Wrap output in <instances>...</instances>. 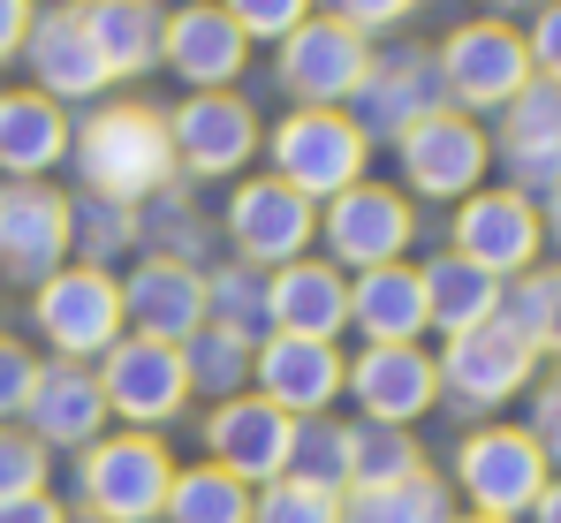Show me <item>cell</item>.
<instances>
[{"label": "cell", "instance_id": "f546056e", "mask_svg": "<svg viewBox=\"0 0 561 523\" xmlns=\"http://www.w3.org/2000/svg\"><path fill=\"white\" fill-rule=\"evenodd\" d=\"M160 516L168 523H251V486L228 478L220 463H190V470H175Z\"/></svg>", "mask_w": 561, "mask_h": 523}, {"label": "cell", "instance_id": "836d02e7", "mask_svg": "<svg viewBox=\"0 0 561 523\" xmlns=\"http://www.w3.org/2000/svg\"><path fill=\"white\" fill-rule=\"evenodd\" d=\"M448 486L433 470L402 478V486H379V493H342V523H448Z\"/></svg>", "mask_w": 561, "mask_h": 523}, {"label": "cell", "instance_id": "5b68a950", "mask_svg": "<svg viewBox=\"0 0 561 523\" xmlns=\"http://www.w3.org/2000/svg\"><path fill=\"white\" fill-rule=\"evenodd\" d=\"M547 455H539V440L524 433V425H478V433L456 447V486H463L470 516H531V501L547 493Z\"/></svg>", "mask_w": 561, "mask_h": 523}, {"label": "cell", "instance_id": "74e56055", "mask_svg": "<svg viewBox=\"0 0 561 523\" xmlns=\"http://www.w3.org/2000/svg\"><path fill=\"white\" fill-rule=\"evenodd\" d=\"M251 523H342L334 493H311L296 478H274L266 493H251Z\"/></svg>", "mask_w": 561, "mask_h": 523}, {"label": "cell", "instance_id": "7a4b0ae2", "mask_svg": "<svg viewBox=\"0 0 561 523\" xmlns=\"http://www.w3.org/2000/svg\"><path fill=\"white\" fill-rule=\"evenodd\" d=\"M84 516L99 523H160L168 486H175V455L152 433H99L84 447Z\"/></svg>", "mask_w": 561, "mask_h": 523}, {"label": "cell", "instance_id": "e0dca14e", "mask_svg": "<svg viewBox=\"0 0 561 523\" xmlns=\"http://www.w3.org/2000/svg\"><path fill=\"white\" fill-rule=\"evenodd\" d=\"M69 259V197L46 182H0V265L8 281H46Z\"/></svg>", "mask_w": 561, "mask_h": 523}, {"label": "cell", "instance_id": "7bdbcfd3", "mask_svg": "<svg viewBox=\"0 0 561 523\" xmlns=\"http://www.w3.org/2000/svg\"><path fill=\"white\" fill-rule=\"evenodd\" d=\"M524 46H531V77L561 84V0L531 8V31H524Z\"/></svg>", "mask_w": 561, "mask_h": 523}, {"label": "cell", "instance_id": "b9f144b4", "mask_svg": "<svg viewBox=\"0 0 561 523\" xmlns=\"http://www.w3.org/2000/svg\"><path fill=\"white\" fill-rule=\"evenodd\" d=\"M311 8L334 15V23H350L357 38H379V31H394V23L417 15V0H311Z\"/></svg>", "mask_w": 561, "mask_h": 523}, {"label": "cell", "instance_id": "4fadbf2b", "mask_svg": "<svg viewBox=\"0 0 561 523\" xmlns=\"http://www.w3.org/2000/svg\"><path fill=\"white\" fill-rule=\"evenodd\" d=\"M394 152H402V174H410L417 197H456V205H463L470 190L485 182V168H493L485 129H478L470 114H456V106L433 114V122H417V129H402Z\"/></svg>", "mask_w": 561, "mask_h": 523}, {"label": "cell", "instance_id": "681fc988", "mask_svg": "<svg viewBox=\"0 0 561 523\" xmlns=\"http://www.w3.org/2000/svg\"><path fill=\"white\" fill-rule=\"evenodd\" d=\"M539 228H547V243H554V251H561V190H554V197H547V205H539Z\"/></svg>", "mask_w": 561, "mask_h": 523}, {"label": "cell", "instance_id": "ba28073f", "mask_svg": "<svg viewBox=\"0 0 561 523\" xmlns=\"http://www.w3.org/2000/svg\"><path fill=\"white\" fill-rule=\"evenodd\" d=\"M365 69H373V38H357L350 23H334L319 8L280 38V91L296 106H342V99H357Z\"/></svg>", "mask_w": 561, "mask_h": 523}, {"label": "cell", "instance_id": "f1b7e54d", "mask_svg": "<svg viewBox=\"0 0 561 523\" xmlns=\"http://www.w3.org/2000/svg\"><path fill=\"white\" fill-rule=\"evenodd\" d=\"M501 160H561V84L531 77L501 106Z\"/></svg>", "mask_w": 561, "mask_h": 523}, {"label": "cell", "instance_id": "7dc6e473", "mask_svg": "<svg viewBox=\"0 0 561 523\" xmlns=\"http://www.w3.org/2000/svg\"><path fill=\"white\" fill-rule=\"evenodd\" d=\"M531 523H561V478H547V493L531 501Z\"/></svg>", "mask_w": 561, "mask_h": 523}, {"label": "cell", "instance_id": "f907efd6", "mask_svg": "<svg viewBox=\"0 0 561 523\" xmlns=\"http://www.w3.org/2000/svg\"><path fill=\"white\" fill-rule=\"evenodd\" d=\"M493 8H547V0H493Z\"/></svg>", "mask_w": 561, "mask_h": 523}, {"label": "cell", "instance_id": "8d00e7d4", "mask_svg": "<svg viewBox=\"0 0 561 523\" xmlns=\"http://www.w3.org/2000/svg\"><path fill=\"white\" fill-rule=\"evenodd\" d=\"M508 334H524L531 349H547L554 334V311H547V273H516V281H501V311H493Z\"/></svg>", "mask_w": 561, "mask_h": 523}, {"label": "cell", "instance_id": "4316f807", "mask_svg": "<svg viewBox=\"0 0 561 523\" xmlns=\"http://www.w3.org/2000/svg\"><path fill=\"white\" fill-rule=\"evenodd\" d=\"M350 327L365 342H417L425 334V288L417 265H373L350 281Z\"/></svg>", "mask_w": 561, "mask_h": 523}, {"label": "cell", "instance_id": "d6986e66", "mask_svg": "<svg viewBox=\"0 0 561 523\" xmlns=\"http://www.w3.org/2000/svg\"><path fill=\"white\" fill-rule=\"evenodd\" d=\"M288 440H296V418H280L266 395H228L213 418H205V447L228 478L243 486H274L288 470Z\"/></svg>", "mask_w": 561, "mask_h": 523}, {"label": "cell", "instance_id": "60d3db41", "mask_svg": "<svg viewBox=\"0 0 561 523\" xmlns=\"http://www.w3.org/2000/svg\"><path fill=\"white\" fill-rule=\"evenodd\" d=\"M31 387H38V356L15 334H0V425H15L31 410Z\"/></svg>", "mask_w": 561, "mask_h": 523}, {"label": "cell", "instance_id": "c3c4849f", "mask_svg": "<svg viewBox=\"0 0 561 523\" xmlns=\"http://www.w3.org/2000/svg\"><path fill=\"white\" fill-rule=\"evenodd\" d=\"M547 311H554V334H547V349H561V265L547 273Z\"/></svg>", "mask_w": 561, "mask_h": 523}, {"label": "cell", "instance_id": "d6a6232c", "mask_svg": "<svg viewBox=\"0 0 561 523\" xmlns=\"http://www.w3.org/2000/svg\"><path fill=\"white\" fill-rule=\"evenodd\" d=\"M425 470V447L410 440V425H357L350 433V493H379Z\"/></svg>", "mask_w": 561, "mask_h": 523}, {"label": "cell", "instance_id": "83f0119b", "mask_svg": "<svg viewBox=\"0 0 561 523\" xmlns=\"http://www.w3.org/2000/svg\"><path fill=\"white\" fill-rule=\"evenodd\" d=\"M417 288H425V327H440V334H470V327H485L501 311V281L485 265L456 259V251L417 265Z\"/></svg>", "mask_w": 561, "mask_h": 523}, {"label": "cell", "instance_id": "f5cc1de1", "mask_svg": "<svg viewBox=\"0 0 561 523\" xmlns=\"http://www.w3.org/2000/svg\"><path fill=\"white\" fill-rule=\"evenodd\" d=\"M554 364H561V349H554ZM554 387H561V372H554Z\"/></svg>", "mask_w": 561, "mask_h": 523}, {"label": "cell", "instance_id": "7402d4cb", "mask_svg": "<svg viewBox=\"0 0 561 523\" xmlns=\"http://www.w3.org/2000/svg\"><path fill=\"white\" fill-rule=\"evenodd\" d=\"M23 61L38 77L31 91L54 99V106H84V99H99V91L114 84L106 61L92 54V38H84V23H77V8H38V23L23 38Z\"/></svg>", "mask_w": 561, "mask_h": 523}, {"label": "cell", "instance_id": "8992f818", "mask_svg": "<svg viewBox=\"0 0 561 523\" xmlns=\"http://www.w3.org/2000/svg\"><path fill=\"white\" fill-rule=\"evenodd\" d=\"M38 334L61 349V364H84V356H106L122 342V281L99 273V265H61L38 281V304H31Z\"/></svg>", "mask_w": 561, "mask_h": 523}, {"label": "cell", "instance_id": "f6af8a7d", "mask_svg": "<svg viewBox=\"0 0 561 523\" xmlns=\"http://www.w3.org/2000/svg\"><path fill=\"white\" fill-rule=\"evenodd\" d=\"M31 23H38V0H0V61H8V54H23Z\"/></svg>", "mask_w": 561, "mask_h": 523}, {"label": "cell", "instance_id": "d590c367", "mask_svg": "<svg viewBox=\"0 0 561 523\" xmlns=\"http://www.w3.org/2000/svg\"><path fill=\"white\" fill-rule=\"evenodd\" d=\"M129 236H137V213L129 205H114V197H77L69 205V243H84V265H99V273H106V259Z\"/></svg>", "mask_w": 561, "mask_h": 523}, {"label": "cell", "instance_id": "484cf974", "mask_svg": "<svg viewBox=\"0 0 561 523\" xmlns=\"http://www.w3.org/2000/svg\"><path fill=\"white\" fill-rule=\"evenodd\" d=\"M69 152V114L38 91H0V168L8 182H38Z\"/></svg>", "mask_w": 561, "mask_h": 523}, {"label": "cell", "instance_id": "8fae6325", "mask_svg": "<svg viewBox=\"0 0 561 523\" xmlns=\"http://www.w3.org/2000/svg\"><path fill=\"white\" fill-rule=\"evenodd\" d=\"M350 106H357L350 122L365 129V145H373V137H402V129H417V122L448 114L440 61H433V54H417V46H387V54H373V69H365V84H357Z\"/></svg>", "mask_w": 561, "mask_h": 523}, {"label": "cell", "instance_id": "ac0fdd59", "mask_svg": "<svg viewBox=\"0 0 561 523\" xmlns=\"http://www.w3.org/2000/svg\"><path fill=\"white\" fill-rule=\"evenodd\" d=\"M311 228H319L311 197H296V190L274 182V174H251V182L228 197V236H236L243 265H288V259H304V251H311Z\"/></svg>", "mask_w": 561, "mask_h": 523}, {"label": "cell", "instance_id": "9a60e30c", "mask_svg": "<svg viewBox=\"0 0 561 523\" xmlns=\"http://www.w3.org/2000/svg\"><path fill=\"white\" fill-rule=\"evenodd\" d=\"M168 137H175V168L236 174V168H251V152H259V114L236 91H190L183 106L168 114Z\"/></svg>", "mask_w": 561, "mask_h": 523}, {"label": "cell", "instance_id": "4dcf8cb0", "mask_svg": "<svg viewBox=\"0 0 561 523\" xmlns=\"http://www.w3.org/2000/svg\"><path fill=\"white\" fill-rule=\"evenodd\" d=\"M350 433L357 425H334V418H304L296 440H288V470L280 478H296V486H311V493H350Z\"/></svg>", "mask_w": 561, "mask_h": 523}, {"label": "cell", "instance_id": "db71d44e", "mask_svg": "<svg viewBox=\"0 0 561 523\" xmlns=\"http://www.w3.org/2000/svg\"><path fill=\"white\" fill-rule=\"evenodd\" d=\"M69 523H99V516H69Z\"/></svg>", "mask_w": 561, "mask_h": 523}, {"label": "cell", "instance_id": "7c38bea8", "mask_svg": "<svg viewBox=\"0 0 561 523\" xmlns=\"http://www.w3.org/2000/svg\"><path fill=\"white\" fill-rule=\"evenodd\" d=\"M547 251V228H539V205L516 197V190H470L456 205V259L485 265L493 281H516V273H539Z\"/></svg>", "mask_w": 561, "mask_h": 523}, {"label": "cell", "instance_id": "5bb4252c", "mask_svg": "<svg viewBox=\"0 0 561 523\" xmlns=\"http://www.w3.org/2000/svg\"><path fill=\"white\" fill-rule=\"evenodd\" d=\"M342 395H357L365 425H417L440 402V364L417 342H365Z\"/></svg>", "mask_w": 561, "mask_h": 523}, {"label": "cell", "instance_id": "6da1fadb", "mask_svg": "<svg viewBox=\"0 0 561 523\" xmlns=\"http://www.w3.org/2000/svg\"><path fill=\"white\" fill-rule=\"evenodd\" d=\"M77 174L92 197L114 205H145L175 182V137H168V114L160 106H99L92 122L77 129Z\"/></svg>", "mask_w": 561, "mask_h": 523}, {"label": "cell", "instance_id": "52a82bcc", "mask_svg": "<svg viewBox=\"0 0 561 523\" xmlns=\"http://www.w3.org/2000/svg\"><path fill=\"white\" fill-rule=\"evenodd\" d=\"M99 395H106V418H122L129 433L145 425H168L183 418L190 402V379H183V349L168 342H145V334H122V342L99 356Z\"/></svg>", "mask_w": 561, "mask_h": 523}, {"label": "cell", "instance_id": "1f68e13d", "mask_svg": "<svg viewBox=\"0 0 561 523\" xmlns=\"http://www.w3.org/2000/svg\"><path fill=\"white\" fill-rule=\"evenodd\" d=\"M205 327H228L236 342H251V349L274 334L259 265H220V273H205Z\"/></svg>", "mask_w": 561, "mask_h": 523}, {"label": "cell", "instance_id": "9c48e42d", "mask_svg": "<svg viewBox=\"0 0 561 523\" xmlns=\"http://www.w3.org/2000/svg\"><path fill=\"white\" fill-rule=\"evenodd\" d=\"M319 236H327L334 265L373 273V265H402L410 236H417V213H410V197H402V190H387V182H350L342 197H327Z\"/></svg>", "mask_w": 561, "mask_h": 523}, {"label": "cell", "instance_id": "44dd1931", "mask_svg": "<svg viewBox=\"0 0 561 523\" xmlns=\"http://www.w3.org/2000/svg\"><path fill=\"white\" fill-rule=\"evenodd\" d=\"M160 61L190 91H228L243 77V61H251V38L220 15V0H190V8L168 15V31H160Z\"/></svg>", "mask_w": 561, "mask_h": 523}, {"label": "cell", "instance_id": "2e32d148", "mask_svg": "<svg viewBox=\"0 0 561 523\" xmlns=\"http://www.w3.org/2000/svg\"><path fill=\"white\" fill-rule=\"evenodd\" d=\"M251 379H259V395L274 402L280 418H327V402L350 387V364H342V349L334 342H296V334H266L259 356H251Z\"/></svg>", "mask_w": 561, "mask_h": 523}, {"label": "cell", "instance_id": "bcb514c9", "mask_svg": "<svg viewBox=\"0 0 561 523\" xmlns=\"http://www.w3.org/2000/svg\"><path fill=\"white\" fill-rule=\"evenodd\" d=\"M0 523H69L54 509V493H8L0 501Z\"/></svg>", "mask_w": 561, "mask_h": 523}, {"label": "cell", "instance_id": "ab89813d", "mask_svg": "<svg viewBox=\"0 0 561 523\" xmlns=\"http://www.w3.org/2000/svg\"><path fill=\"white\" fill-rule=\"evenodd\" d=\"M220 15H228L243 38H274L280 46V38L311 15V0H220Z\"/></svg>", "mask_w": 561, "mask_h": 523}, {"label": "cell", "instance_id": "ee69618b", "mask_svg": "<svg viewBox=\"0 0 561 523\" xmlns=\"http://www.w3.org/2000/svg\"><path fill=\"white\" fill-rule=\"evenodd\" d=\"M524 433L539 440L547 470H561V387H539V402H531V425H524Z\"/></svg>", "mask_w": 561, "mask_h": 523}, {"label": "cell", "instance_id": "603a6c76", "mask_svg": "<svg viewBox=\"0 0 561 523\" xmlns=\"http://www.w3.org/2000/svg\"><path fill=\"white\" fill-rule=\"evenodd\" d=\"M266 319L274 334H296V342H334L350 327V281L334 259H288L274 265L266 281Z\"/></svg>", "mask_w": 561, "mask_h": 523}, {"label": "cell", "instance_id": "e575fe53", "mask_svg": "<svg viewBox=\"0 0 561 523\" xmlns=\"http://www.w3.org/2000/svg\"><path fill=\"white\" fill-rule=\"evenodd\" d=\"M251 356H259V349H251V342H236L228 327H197V334L183 342V379L228 402L236 387H251Z\"/></svg>", "mask_w": 561, "mask_h": 523}, {"label": "cell", "instance_id": "cb8c5ba5", "mask_svg": "<svg viewBox=\"0 0 561 523\" xmlns=\"http://www.w3.org/2000/svg\"><path fill=\"white\" fill-rule=\"evenodd\" d=\"M31 425L23 433L38 447H92L99 425H106V395L84 364H38V387H31Z\"/></svg>", "mask_w": 561, "mask_h": 523}, {"label": "cell", "instance_id": "3957f363", "mask_svg": "<svg viewBox=\"0 0 561 523\" xmlns=\"http://www.w3.org/2000/svg\"><path fill=\"white\" fill-rule=\"evenodd\" d=\"M274 182H288L296 197H311V205H327V197H342L350 182H365V129L342 114V106H296L288 122L274 129Z\"/></svg>", "mask_w": 561, "mask_h": 523}, {"label": "cell", "instance_id": "816d5d0a", "mask_svg": "<svg viewBox=\"0 0 561 523\" xmlns=\"http://www.w3.org/2000/svg\"><path fill=\"white\" fill-rule=\"evenodd\" d=\"M448 523H501V516H448Z\"/></svg>", "mask_w": 561, "mask_h": 523}, {"label": "cell", "instance_id": "ffe728a7", "mask_svg": "<svg viewBox=\"0 0 561 523\" xmlns=\"http://www.w3.org/2000/svg\"><path fill=\"white\" fill-rule=\"evenodd\" d=\"M122 327H137L145 342L183 349L205 327V273L190 259H145L122 281Z\"/></svg>", "mask_w": 561, "mask_h": 523}, {"label": "cell", "instance_id": "30bf717a", "mask_svg": "<svg viewBox=\"0 0 561 523\" xmlns=\"http://www.w3.org/2000/svg\"><path fill=\"white\" fill-rule=\"evenodd\" d=\"M433 364H440V395H456L463 410H501V402H516L531 387L539 349L524 342V334H508L501 319H485L470 334H448V349Z\"/></svg>", "mask_w": 561, "mask_h": 523}, {"label": "cell", "instance_id": "d4e9b609", "mask_svg": "<svg viewBox=\"0 0 561 523\" xmlns=\"http://www.w3.org/2000/svg\"><path fill=\"white\" fill-rule=\"evenodd\" d=\"M77 23H84L92 54L106 61V77L160 69V31H168V8L160 0H77Z\"/></svg>", "mask_w": 561, "mask_h": 523}, {"label": "cell", "instance_id": "277c9868", "mask_svg": "<svg viewBox=\"0 0 561 523\" xmlns=\"http://www.w3.org/2000/svg\"><path fill=\"white\" fill-rule=\"evenodd\" d=\"M433 61H440V84H448V106H456V114H493V106H508L516 91L531 84V46H524V31L501 23V15L456 23Z\"/></svg>", "mask_w": 561, "mask_h": 523}, {"label": "cell", "instance_id": "f35d334b", "mask_svg": "<svg viewBox=\"0 0 561 523\" xmlns=\"http://www.w3.org/2000/svg\"><path fill=\"white\" fill-rule=\"evenodd\" d=\"M8 493H46V447L23 425H0V501Z\"/></svg>", "mask_w": 561, "mask_h": 523}]
</instances>
